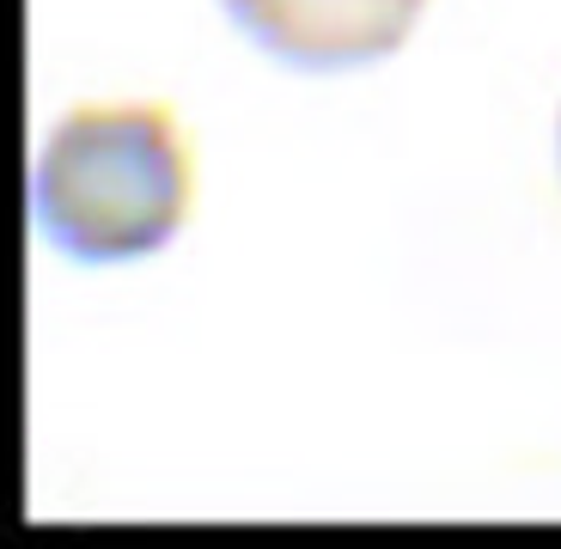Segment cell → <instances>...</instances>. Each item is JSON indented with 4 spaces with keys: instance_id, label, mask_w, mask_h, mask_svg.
Instances as JSON below:
<instances>
[{
    "instance_id": "2",
    "label": "cell",
    "mask_w": 561,
    "mask_h": 549,
    "mask_svg": "<svg viewBox=\"0 0 561 549\" xmlns=\"http://www.w3.org/2000/svg\"><path fill=\"white\" fill-rule=\"evenodd\" d=\"M232 25L287 68L336 73L379 61L403 43L421 0H220Z\"/></svg>"
},
{
    "instance_id": "1",
    "label": "cell",
    "mask_w": 561,
    "mask_h": 549,
    "mask_svg": "<svg viewBox=\"0 0 561 549\" xmlns=\"http://www.w3.org/2000/svg\"><path fill=\"white\" fill-rule=\"evenodd\" d=\"M190 208V153L165 104L68 111L31 165V220L73 263L159 251Z\"/></svg>"
},
{
    "instance_id": "3",
    "label": "cell",
    "mask_w": 561,
    "mask_h": 549,
    "mask_svg": "<svg viewBox=\"0 0 561 549\" xmlns=\"http://www.w3.org/2000/svg\"><path fill=\"white\" fill-rule=\"evenodd\" d=\"M556 159H561V135H556Z\"/></svg>"
}]
</instances>
